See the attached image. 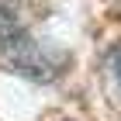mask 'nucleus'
<instances>
[{
  "label": "nucleus",
  "mask_w": 121,
  "mask_h": 121,
  "mask_svg": "<svg viewBox=\"0 0 121 121\" xmlns=\"http://www.w3.org/2000/svg\"><path fill=\"white\" fill-rule=\"evenodd\" d=\"M7 66L35 83H48L62 73V59H56L52 48H45L31 35H17L7 42Z\"/></svg>",
  "instance_id": "f257e3e1"
},
{
  "label": "nucleus",
  "mask_w": 121,
  "mask_h": 121,
  "mask_svg": "<svg viewBox=\"0 0 121 121\" xmlns=\"http://www.w3.org/2000/svg\"><path fill=\"white\" fill-rule=\"evenodd\" d=\"M21 35V10L14 0H0V45Z\"/></svg>",
  "instance_id": "f03ea898"
},
{
  "label": "nucleus",
  "mask_w": 121,
  "mask_h": 121,
  "mask_svg": "<svg viewBox=\"0 0 121 121\" xmlns=\"http://www.w3.org/2000/svg\"><path fill=\"white\" fill-rule=\"evenodd\" d=\"M107 69H111V76L118 80V86H121V42L111 48V56H107Z\"/></svg>",
  "instance_id": "7ed1b4c3"
}]
</instances>
